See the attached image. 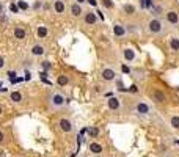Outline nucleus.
I'll list each match as a JSON object with an SVG mask.
<instances>
[{
	"instance_id": "1",
	"label": "nucleus",
	"mask_w": 179,
	"mask_h": 157,
	"mask_svg": "<svg viewBox=\"0 0 179 157\" xmlns=\"http://www.w3.org/2000/svg\"><path fill=\"white\" fill-rule=\"evenodd\" d=\"M66 97H65V94L63 93H60V91H52L49 94V97H47V104H49V109L50 110H60V109H63L65 105H66Z\"/></svg>"
},
{
	"instance_id": "2",
	"label": "nucleus",
	"mask_w": 179,
	"mask_h": 157,
	"mask_svg": "<svg viewBox=\"0 0 179 157\" xmlns=\"http://www.w3.org/2000/svg\"><path fill=\"white\" fill-rule=\"evenodd\" d=\"M146 27H148V32L151 35H162L165 32V24L160 17H152L148 20L146 24Z\"/></svg>"
},
{
	"instance_id": "3",
	"label": "nucleus",
	"mask_w": 179,
	"mask_h": 157,
	"mask_svg": "<svg viewBox=\"0 0 179 157\" xmlns=\"http://www.w3.org/2000/svg\"><path fill=\"white\" fill-rule=\"evenodd\" d=\"M135 113L140 115V116H148L151 113V105L145 101H138L135 104Z\"/></svg>"
},
{
	"instance_id": "4",
	"label": "nucleus",
	"mask_w": 179,
	"mask_h": 157,
	"mask_svg": "<svg viewBox=\"0 0 179 157\" xmlns=\"http://www.w3.org/2000/svg\"><path fill=\"white\" fill-rule=\"evenodd\" d=\"M151 96H152V101L157 102V104H165L167 102V94L160 88H152Z\"/></svg>"
},
{
	"instance_id": "5",
	"label": "nucleus",
	"mask_w": 179,
	"mask_h": 157,
	"mask_svg": "<svg viewBox=\"0 0 179 157\" xmlns=\"http://www.w3.org/2000/svg\"><path fill=\"white\" fill-rule=\"evenodd\" d=\"M101 78H102L104 82H115V78H116V72H115V69H112V68L102 69V72H101Z\"/></svg>"
},
{
	"instance_id": "6",
	"label": "nucleus",
	"mask_w": 179,
	"mask_h": 157,
	"mask_svg": "<svg viewBox=\"0 0 179 157\" xmlns=\"http://www.w3.org/2000/svg\"><path fill=\"white\" fill-rule=\"evenodd\" d=\"M58 126H60V130H61V132H65V134H69V132H72V130H74V124L68 118H61L58 121Z\"/></svg>"
},
{
	"instance_id": "7",
	"label": "nucleus",
	"mask_w": 179,
	"mask_h": 157,
	"mask_svg": "<svg viewBox=\"0 0 179 157\" xmlns=\"http://www.w3.org/2000/svg\"><path fill=\"white\" fill-rule=\"evenodd\" d=\"M165 19L170 25H173V27H177L179 25V14L174 11V10H170L165 13Z\"/></svg>"
},
{
	"instance_id": "8",
	"label": "nucleus",
	"mask_w": 179,
	"mask_h": 157,
	"mask_svg": "<svg viewBox=\"0 0 179 157\" xmlns=\"http://www.w3.org/2000/svg\"><path fill=\"white\" fill-rule=\"evenodd\" d=\"M83 22L87 25H96L97 24V14L94 11H85L83 13Z\"/></svg>"
},
{
	"instance_id": "9",
	"label": "nucleus",
	"mask_w": 179,
	"mask_h": 157,
	"mask_svg": "<svg viewBox=\"0 0 179 157\" xmlns=\"http://www.w3.org/2000/svg\"><path fill=\"white\" fill-rule=\"evenodd\" d=\"M113 35H115L116 38H124V36L127 35V30H126V25H123V24L116 22V24L113 25Z\"/></svg>"
},
{
	"instance_id": "10",
	"label": "nucleus",
	"mask_w": 179,
	"mask_h": 157,
	"mask_svg": "<svg viewBox=\"0 0 179 157\" xmlns=\"http://www.w3.org/2000/svg\"><path fill=\"white\" fill-rule=\"evenodd\" d=\"M69 11H71V14L74 16V17H80V16H83V8H82V5L80 3H77V2H74V3H71V7H69Z\"/></svg>"
},
{
	"instance_id": "11",
	"label": "nucleus",
	"mask_w": 179,
	"mask_h": 157,
	"mask_svg": "<svg viewBox=\"0 0 179 157\" xmlns=\"http://www.w3.org/2000/svg\"><path fill=\"white\" fill-rule=\"evenodd\" d=\"M107 107L112 110V112H118L119 109H121V101L118 99V97H109V101H107Z\"/></svg>"
},
{
	"instance_id": "12",
	"label": "nucleus",
	"mask_w": 179,
	"mask_h": 157,
	"mask_svg": "<svg viewBox=\"0 0 179 157\" xmlns=\"http://www.w3.org/2000/svg\"><path fill=\"white\" fill-rule=\"evenodd\" d=\"M88 151H90L93 155H101L102 151H104V148H102V145L97 143V141H91V143L88 145Z\"/></svg>"
},
{
	"instance_id": "13",
	"label": "nucleus",
	"mask_w": 179,
	"mask_h": 157,
	"mask_svg": "<svg viewBox=\"0 0 179 157\" xmlns=\"http://www.w3.org/2000/svg\"><path fill=\"white\" fill-rule=\"evenodd\" d=\"M123 57H124V60H126L127 63H131V61H134V60H135L137 54H135V50H134V49L126 47V49H123Z\"/></svg>"
},
{
	"instance_id": "14",
	"label": "nucleus",
	"mask_w": 179,
	"mask_h": 157,
	"mask_svg": "<svg viewBox=\"0 0 179 157\" xmlns=\"http://www.w3.org/2000/svg\"><path fill=\"white\" fill-rule=\"evenodd\" d=\"M30 54H32L33 57H43V55L46 54V49H44L43 44H35V46H32V49H30Z\"/></svg>"
},
{
	"instance_id": "15",
	"label": "nucleus",
	"mask_w": 179,
	"mask_h": 157,
	"mask_svg": "<svg viewBox=\"0 0 179 157\" xmlns=\"http://www.w3.org/2000/svg\"><path fill=\"white\" fill-rule=\"evenodd\" d=\"M121 11H123L124 14H127V16H134V14L137 13V8H135V5H132V3H124V5L121 7Z\"/></svg>"
},
{
	"instance_id": "16",
	"label": "nucleus",
	"mask_w": 179,
	"mask_h": 157,
	"mask_svg": "<svg viewBox=\"0 0 179 157\" xmlns=\"http://www.w3.org/2000/svg\"><path fill=\"white\" fill-rule=\"evenodd\" d=\"M54 10H55V13H58V14L65 13L66 5H65V2H63V0H55V2H54Z\"/></svg>"
},
{
	"instance_id": "17",
	"label": "nucleus",
	"mask_w": 179,
	"mask_h": 157,
	"mask_svg": "<svg viewBox=\"0 0 179 157\" xmlns=\"http://www.w3.org/2000/svg\"><path fill=\"white\" fill-rule=\"evenodd\" d=\"M13 33H14V38H16V39H19V41L25 39V36H27V33H25V30H24L22 27H16Z\"/></svg>"
},
{
	"instance_id": "18",
	"label": "nucleus",
	"mask_w": 179,
	"mask_h": 157,
	"mask_svg": "<svg viewBox=\"0 0 179 157\" xmlns=\"http://www.w3.org/2000/svg\"><path fill=\"white\" fill-rule=\"evenodd\" d=\"M170 49H171L173 52H179V38H177V36L170 38Z\"/></svg>"
},
{
	"instance_id": "19",
	"label": "nucleus",
	"mask_w": 179,
	"mask_h": 157,
	"mask_svg": "<svg viewBox=\"0 0 179 157\" xmlns=\"http://www.w3.org/2000/svg\"><path fill=\"white\" fill-rule=\"evenodd\" d=\"M10 101L19 104V102L22 101V93H20V91H11V93H10Z\"/></svg>"
},
{
	"instance_id": "20",
	"label": "nucleus",
	"mask_w": 179,
	"mask_h": 157,
	"mask_svg": "<svg viewBox=\"0 0 179 157\" xmlns=\"http://www.w3.org/2000/svg\"><path fill=\"white\" fill-rule=\"evenodd\" d=\"M57 83H58L60 87H66V85L69 83V77H68V75H65V74L58 75V77H57Z\"/></svg>"
},
{
	"instance_id": "21",
	"label": "nucleus",
	"mask_w": 179,
	"mask_h": 157,
	"mask_svg": "<svg viewBox=\"0 0 179 157\" xmlns=\"http://www.w3.org/2000/svg\"><path fill=\"white\" fill-rule=\"evenodd\" d=\"M36 33H38V38H46V36L49 35V30H47L46 25H39L38 30H36Z\"/></svg>"
},
{
	"instance_id": "22",
	"label": "nucleus",
	"mask_w": 179,
	"mask_h": 157,
	"mask_svg": "<svg viewBox=\"0 0 179 157\" xmlns=\"http://www.w3.org/2000/svg\"><path fill=\"white\" fill-rule=\"evenodd\" d=\"M140 7L143 10H151L154 7V0H140Z\"/></svg>"
},
{
	"instance_id": "23",
	"label": "nucleus",
	"mask_w": 179,
	"mask_h": 157,
	"mask_svg": "<svg viewBox=\"0 0 179 157\" xmlns=\"http://www.w3.org/2000/svg\"><path fill=\"white\" fill-rule=\"evenodd\" d=\"M170 124L174 130H179V115H173L170 118Z\"/></svg>"
},
{
	"instance_id": "24",
	"label": "nucleus",
	"mask_w": 179,
	"mask_h": 157,
	"mask_svg": "<svg viewBox=\"0 0 179 157\" xmlns=\"http://www.w3.org/2000/svg\"><path fill=\"white\" fill-rule=\"evenodd\" d=\"M115 83H116V90H118V91H121V93H126V91H127V88L124 87V83H123L121 78H115Z\"/></svg>"
},
{
	"instance_id": "25",
	"label": "nucleus",
	"mask_w": 179,
	"mask_h": 157,
	"mask_svg": "<svg viewBox=\"0 0 179 157\" xmlns=\"http://www.w3.org/2000/svg\"><path fill=\"white\" fill-rule=\"evenodd\" d=\"M151 11H152V14L154 16H160L162 13H163V8L160 7V5H157V3H154V7L151 8Z\"/></svg>"
},
{
	"instance_id": "26",
	"label": "nucleus",
	"mask_w": 179,
	"mask_h": 157,
	"mask_svg": "<svg viewBox=\"0 0 179 157\" xmlns=\"http://www.w3.org/2000/svg\"><path fill=\"white\" fill-rule=\"evenodd\" d=\"M126 30H127V33H135L138 30V27H137V24L131 22V24H126Z\"/></svg>"
},
{
	"instance_id": "27",
	"label": "nucleus",
	"mask_w": 179,
	"mask_h": 157,
	"mask_svg": "<svg viewBox=\"0 0 179 157\" xmlns=\"http://www.w3.org/2000/svg\"><path fill=\"white\" fill-rule=\"evenodd\" d=\"M87 132L90 134V137L96 138V137L99 135V129H97V127H88V129H87Z\"/></svg>"
},
{
	"instance_id": "28",
	"label": "nucleus",
	"mask_w": 179,
	"mask_h": 157,
	"mask_svg": "<svg viewBox=\"0 0 179 157\" xmlns=\"http://www.w3.org/2000/svg\"><path fill=\"white\" fill-rule=\"evenodd\" d=\"M101 3H102V7H104V8H107V10H112V8L115 7L113 0H101Z\"/></svg>"
},
{
	"instance_id": "29",
	"label": "nucleus",
	"mask_w": 179,
	"mask_h": 157,
	"mask_svg": "<svg viewBox=\"0 0 179 157\" xmlns=\"http://www.w3.org/2000/svg\"><path fill=\"white\" fill-rule=\"evenodd\" d=\"M127 91H129V93H135V94H138V93H140V90H138V87H137L135 83H132V85H131V88H127Z\"/></svg>"
},
{
	"instance_id": "30",
	"label": "nucleus",
	"mask_w": 179,
	"mask_h": 157,
	"mask_svg": "<svg viewBox=\"0 0 179 157\" xmlns=\"http://www.w3.org/2000/svg\"><path fill=\"white\" fill-rule=\"evenodd\" d=\"M10 11L14 13V14H17V13H19V7H17V3H11V5H10Z\"/></svg>"
},
{
	"instance_id": "31",
	"label": "nucleus",
	"mask_w": 179,
	"mask_h": 157,
	"mask_svg": "<svg viewBox=\"0 0 179 157\" xmlns=\"http://www.w3.org/2000/svg\"><path fill=\"white\" fill-rule=\"evenodd\" d=\"M17 7H19V10L22 8V10H29V5L25 3V2H22V0H17Z\"/></svg>"
},
{
	"instance_id": "32",
	"label": "nucleus",
	"mask_w": 179,
	"mask_h": 157,
	"mask_svg": "<svg viewBox=\"0 0 179 157\" xmlns=\"http://www.w3.org/2000/svg\"><path fill=\"white\" fill-rule=\"evenodd\" d=\"M121 71H123L124 74H131V68L127 66V65H121Z\"/></svg>"
},
{
	"instance_id": "33",
	"label": "nucleus",
	"mask_w": 179,
	"mask_h": 157,
	"mask_svg": "<svg viewBox=\"0 0 179 157\" xmlns=\"http://www.w3.org/2000/svg\"><path fill=\"white\" fill-rule=\"evenodd\" d=\"M41 66H43V69H44V71H49V69H50V61H43V65H41Z\"/></svg>"
},
{
	"instance_id": "34",
	"label": "nucleus",
	"mask_w": 179,
	"mask_h": 157,
	"mask_svg": "<svg viewBox=\"0 0 179 157\" xmlns=\"http://www.w3.org/2000/svg\"><path fill=\"white\" fill-rule=\"evenodd\" d=\"M3 68H5V58L0 55V69H3Z\"/></svg>"
},
{
	"instance_id": "35",
	"label": "nucleus",
	"mask_w": 179,
	"mask_h": 157,
	"mask_svg": "<svg viewBox=\"0 0 179 157\" xmlns=\"http://www.w3.org/2000/svg\"><path fill=\"white\" fill-rule=\"evenodd\" d=\"M87 2H88L91 7H97V0H87Z\"/></svg>"
},
{
	"instance_id": "36",
	"label": "nucleus",
	"mask_w": 179,
	"mask_h": 157,
	"mask_svg": "<svg viewBox=\"0 0 179 157\" xmlns=\"http://www.w3.org/2000/svg\"><path fill=\"white\" fill-rule=\"evenodd\" d=\"M14 75H16V72H13V71L8 72V77H10V78H14Z\"/></svg>"
},
{
	"instance_id": "37",
	"label": "nucleus",
	"mask_w": 179,
	"mask_h": 157,
	"mask_svg": "<svg viewBox=\"0 0 179 157\" xmlns=\"http://www.w3.org/2000/svg\"><path fill=\"white\" fill-rule=\"evenodd\" d=\"M3 138H5V135H3V132H2V130H0V143L3 141Z\"/></svg>"
},
{
	"instance_id": "38",
	"label": "nucleus",
	"mask_w": 179,
	"mask_h": 157,
	"mask_svg": "<svg viewBox=\"0 0 179 157\" xmlns=\"http://www.w3.org/2000/svg\"><path fill=\"white\" fill-rule=\"evenodd\" d=\"M30 78H32V75H30V72H27L25 74V80H30Z\"/></svg>"
},
{
	"instance_id": "39",
	"label": "nucleus",
	"mask_w": 179,
	"mask_h": 157,
	"mask_svg": "<svg viewBox=\"0 0 179 157\" xmlns=\"http://www.w3.org/2000/svg\"><path fill=\"white\" fill-rule=\"evenodd\" d=\"M96 13H97V17H99V19H104V16H102V13H101V11H99V10H97V11H96Z\"/></svg>"
},
{
	"instance_id": "40",
	"label": "nucleus",
	"mask_w": 179,
	"mask_h": 157,
	"mask_svg": "<svg viewBox=\"0 0 179 157\" xmlns=\"http://www.w3.org/2000/svg\"><path fill=\"white\" fill-rule=\"evenodd\" d=\"M8 91V88H2V87H0V93H7Z\"/></svg>"
},
{
	"instance_id": "41",
	"label": "nucleus",
	"mask_w": 179,
	"mask_h": 157,
	"mask_svg": "<svg viewBox=\"0 0 179 157\" xmlns=\"http://www.w3.org/2000/svg\"><path fill=\"white\" fill-rule=\"evenodd\" d=\"M75 2H77V3H80V5H82V3H85V2H87V0H75Z\"/></svg>"
},
{
	"instance_id": "42",
	"label": "nucleus",
	"mask_w": 179,
	"mask_h": 157,
	"mask_svg": "<svg viewBox=\"0 0 179 157\" xmlns=\"http://www.w3.org/2000/svg\"><path fill=\"white\" fill-rule=\"evenodd\" d=\"M3 13V7H2V3H0V14Z\"/></svg>"
},
{
	"instance_id": "43",
	"label": "nucleus",
	"mask_w": 179,
	"mask_h": 157,
	"mask_svg": "<svg viewBox=\"0 0 179 157\" xmlns=\"http://www.w3.org/2000/svg\"><path fill=\"white\" fill-rule=\"evenodd\" d=\"M2 113H3V109H2V107H0V116H2Z\"/></svg>"
},
{
	"instance_id": "44",
	"label": "nucleus",
	"mask_w": 179,
	"mask_h": 157,
	"mask_svg": "<svg viewBox=\"0 0 179 157\" xmlns=\"http://www.w3.org/2000/svg\"><path fill=\"white\" fill-rule=\"evenodd\" d=\"M0 87H2V82H0Z\"/></svg>"
},
{
	"instance_id": "45",
	"label": "nucleus",
	"mask_w": 179,
	"mask_h": 157,
	"mask_svg": "<svg viewBox=\"0 0 179 157\" xmlns=\"http://www.w3.org/2000/svg\"><path fill=\"white\" fill-rule=\"evenodd\" d=\"M87 157H88V155H87Z\"/></svg>"
}]
</instances>
